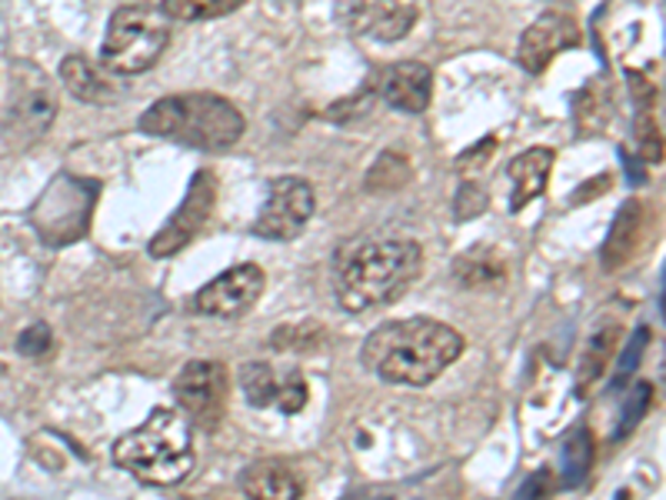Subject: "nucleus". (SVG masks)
<instances>
[{
	"instance_id": "obj_33",
	"label": "nucleus",
	"mask_w": 666,
	"mask_h": 500,
	"mask_svg": "<svg viewBox=\"0 0 666 500\" xmlns=\"http://www.w3.org/2000/svg\"><path fill=\"white\" fill-rule=\"evenodd\" d=\"M606 187H609V177H596V180H589L586 187H579V190H576V203L589 200V193H593V190H606Z\"/></svg>"
},
{
	"instance_id": "obj_27",
	"label": "nucleus",
	"mask_w": 666,
	"mask_h": 500,
	"mask_svg": "<svg viewBox=\"0 0 666 500\" xmlns=\"http://www.w3.org/2000/svg\"><path fill=\"white\" fill-rule=\"evenodd\" d=\"M636 147H639L643 160L663 157V133H659V123H656L649 103H639V113H636Z\"/></svg>"
},
{
	"instance_id": "obj_22",
	"label": "nucleus",
	"mask_w": 666,
	"mask_h": 500,
	"mask_svg": "<svg viewBox=\"0 0 666 500\" xmlns=\"http://www.w3.org/2000/svg\"><path fill=\"white\" fill-rule=\"evenodd\" d=\"M453 273H456V283H463V287H496V283H503L506 267L493 253L476 247L453 263Z\"/></svg>"
},
{
	"instance_id": "obj_2",
	"label": "nucleus",
	"mask_w": 666,
	"mask_h": 500,
	"mask_svg": "<svg viewBox=\"0 0 666 500\" xmlns=\"http://www.w3.org/2000/svg\"><path fill=\"white\" fill-rule=\"evenodd\" d=\"M463 353V337L430 317H406L376 327L363 343V363L386 383L426 387Z\"/></svg>"
},
{
	"instance_id": "obj_21",
	"label": "nucleus",
	"mask_w": 666,
	"mask_h": 500,
	"mask_svg": "<svg viewBox=\"0 0 666 500\" xmlns=\"http://www.w3.org/2000/svg\"><path fill=\"white\" fill-rule=\"evenodd\" d=\"M593 467V437L586 427H576L559 447V477L563 487H579Z\"/></svg>"
},
{
	"instance_id": "obj_16",
	"label": "nucleus",
	"mask_w": 666,
	"mask_h": 500,
	"mask_svg": "<svg viewBox=\"0 0 666 500\" xmlns=\"http://www.w3.org/2000/svg\"><path fill=\"white\" fill-rule=\"evenodd\" d=\"M240 490L250 500H300V477L280 460H256L240 473Z\"/></svg>"
},
{
	"instance_id": "obj_32",
	"label": "nucleus",
	"mask_w": 666,
	"mask_h": 500,
	"mask_svg": "<svg viewBox=\"0 0 666 500\" xmlns=\"http://www.w3.org/2000/svg\"><path fill=\"white\" fill-rule=\"evenodd\" d=\"M546 493H549V470H536L523 480L516 500H543Z\"/></svg>"
},
{
	"instance_id": "obj_4",
	"label": "nucleus",
	"mask_w": 666,
	"mask_h": 500,
	"mask_svg": "<svg viewBox=\"0 0 666 500\" xmlns=\"http://www.w3.org/2000/svg\"><path fill=\"white\" fill-rule=\"evenodd\" d=\"M140 130L196 150H230L243 137V113L216 93H173L140 113Z\"/></svg>"
},
{
	"instance_id": "obj_14",
	"label": "nucleus",
	"mask_w": 666,
	"mask_h": 500,
	"mask_svg": "<svg viewBox=\"0 0 666 500\" xmlns=\"http://www.w3.org/2000/svg\"><path fill=\"white\" fill-rule=\"evenodd\" d=\"M380 97L403 113H420L430 103V90H433V70L420 60H400L390 63L380 73Z\"/></svg>"
},
{
	"instance_id": "obj_15",
	"label": "nucleus",
	"mask_w": 666,
	"mask_h": 500,
	"mask_svg": "<svg viewBox=\"0 0 666 500\" xmlns=\"http://www.w3.org/2000/svg\"><path fill=\"white\" fill-rule=\"evenodd\" d=\"M646 230H649V213L639 200H626L613 220V230L606 237V247H603V263L609 270L623 267L626 260H633L646 240Z\"/></svg>"
},
{
	"instance_id": "obj_28",
	"label": "nucleus",
	"mask_w": 666,
	"mask_h": 500,
	"mask_svg": "<svg viewBox=\"0 0 666 500\" xmlns=\"http://www.w3.org/2000/svg\"><path fill=\"white\" fill-rule=\"evenodd\" d=\"M646 343H649V330L646 327H636L633 330V337L626 340V350L619 353V367H616V373H613V390H619V387H626V380L633 377V370L639 367V357H643V350H646Z\"/></svg>"
},
{
	"instance_id": "obj_23",
	"label": "nucleus",
	"mask_w": 666,
	"mask_h": 500,
	"mask_svg": "<svg viewBox=\"0 0 666 500\" xmlns=\"http://www.w3.org/2000/svg\"><path fill=\"white\" fill-rule=\"evenodd\" d=\"M410 177H413L410 160H406L403 153H396V150H386V153H380V157L373 160V167L366 170L363 187H366V193H393V190L406 187Z\"/></svg>"
},
{
	"instance_id": "obj_13",
	"label": "nucleus",
	"mask_w": 666,
	"mask_h": 500,
	"mask_svg": "<svg viewBox=\"0 0 666 500\" xmlns=\"http://www.w3.org/2000/svg\"><path fill=\"white\" fill-rule=\"evenodd\" d=\"M240 387L253 407H276L283 413H300L306 403V380L300 370L280 377L270 363H243Z\"/></svg>"
},
{
	"instance_id": "obj_5",
	"label": "nucleus",
	"mask_w": 666,
	"mask_h": 500,
	"mask_svg": "<svg viewBox=\"0 0 666 500\" xmlns=\"http://www.w3.org/2000/svg\"><path fill=\"white\" fill-rule=\"evenodd\" d=\"M53 117H57L53 80L40 67H33L30 60L10 63L3 120H0L3 140L17 150H27L50 130Z\"/></svg>"
},
{
	"instance_id": "obj_19",
	"label": "nucleus",
	"mask_w": 666,
	"mask_h": 500,
	"mask_svg": "<svg viewBox=\"0 0 666 500\" xmlns=\"http://www.w3.org/2000/svg\"><path fill=\"white\" fill-rule=\"evenodd\" d=\"M356 23L363 33H370L376 40H400L416 23V10L400 0H373L370 7H363Z\"/></svg>"
},
{
	"instance_id": "obj_24",
	"label": "nucleus",
	"mask_w": 666,
	"mask_h": 500,
	"mask_svg": "<svg viewBox=\"0 0 666 500\" xmlns=\"http://www.w3.org/2000/svg\"><path fill=\"white\" fill-rule=\"evenodd\" d=\"M243 3L246 0H163L160 13L173 20H210V17H226Z\"/></svg>"
},
{
	"instance_id": "obj_7",
	"label": "nucleus",
	"mask_w": 666,
	"mask_h": 500,
	"mask_svg": "<svg viewBox=\"0 0 666 500\" xmlns=\"http://www.w3.org/2000/svg\"><path fill=\"white\" fill-rule=\"evenodd\" d=\"M97 193H100L97 180H87V177H77V173H67V170L57 173L30 210L33 230L40 233V240L50 243V247H63V243L80 240L90 227Z\"/></svg>"
},
{
	"instance_id": "obj_8",
	"label": "nucleus",
	"mask_w": 666,
	"mask_h": 500,
	"mask_svg": "<svg viewBox=\"0 0 666 500\" xmlns=\"http://www.w3.org/2000/svg\"><path fill=\"white\" fill-rule=\"evenodd\" d=\"M173 397L186 423L200 430L220 427L230 397V377L220 360H190L173 380Z\"/></svg>"
},
{
	"instance_id": "obj_11",
	"label": "nucleus",
	"mask_w": 666,
	"mask_h": 500,
	"mask_svg": "<svg viewBox=\"0 0 666 500\" xmlns=\"http://www.w3.org/2000/svg\"><path fill=\"white\" fill-rule=\"evenodd\" d=\"M263 283H266V277L256 263H236V267L223 270L220 277H213L206 287L196 290L193 310L203 313V317H220V320L243 317L260 300Z\"/></svg>"
},
{
	"instance_id": "obj_18",
	"label": "nucleus",
	"mask_w": 666,
	"mask_h": 500,
	"mask_svg": "<svg viewBox=\"0 0 666 500\" xmlns=\"http://www.w3.org/2000/svg\"><path fill=\"white\" fill-rule=\"evenodd\" d=\"M60 80H63V87H67L77 100H83V103H113V100H117L113 83H110L93 63H87V60L77 57V53H70V57L60 60Z\"/></svg>"
},
{
	"instance_id": "obj_29",
	"label": "nucleus",
	"mask_w": 666,
	"mask_h": 500,
	"mask_svg": "<svg viewBox=\"0 0 666 500\" xmlns=\"http://www.w3.org/2000/svg\"><path fill=\"white\" fill-rule=\"evenodd\" d=\"M486 190H483V183H473V180H466L460 190H456V200H453V213H456V220H473V217H480L483 210H486Z\"/></svg>"
},
{
	"instance_id": "obj_31",
	"label": "nucleus",
	"mask_w": 666,
	"mask_h": 500,
	"mask_svg": "<svg viewBox=\"0 0 666 500\" xmlns=\"http://www.w3.org/2000/svg\"><path fill=\"white\" fill-rule=\"evenodd\" d=\"M496 147H500V140L496 137H483L480 143H473L470 150H463L460 157H456V170H483L490 160H493V153H496Z\"/></svg>"
},
{
	"instance_id": "obj_20",
	"label": "nucleus",
	"mask_w": 666,
	"mask_h": 500,
	"mask_svg": "<svg viewBox=\"0 0 666 500\" xmlns=\"http://www.w3.org/2000/svg\"><path fill=\"white\" fill-rule=\"evenodd\" d=\"M616 343H619V327L609 323V327H599L589 343L583 347V357H579V370H576V397H586L593 390V383L606 373L613 353H616Z\"/></svg>"
},
{
	"instance_id": "obj_25",
	"label": "nucleus",
	"mask_w": 666,
	"mask_h": 500,
	"mask_svg": "<svg viewBox=\"0 0 666 500\" xmlns=\"http://www.w3.org/2000/svg\"><path fill=\"white\" fill-rule=\"evenodd\" d=\"M609 120V100H606V90L599 87H583V93L576 97V130L579 133H593V130H603Z\"/></svg>"
},
{
	"instance_id": "obj_10",
	"label": "nucleus",
	"mask_w": 666,
	"mask_h": 500,
	"mask_svg": "<svg viewBox=\"0 0 666 500\" xmlns=\"http://www.w3.org/2000/svg\"><path fill=\"white\" fill-rule=\"evenodd\" d=\"M213 203H216V177L213 170H196L186 193H183V203L180 210L167 220V227L150 240V253L153 257H173L180 253L210 220L213 213Z\"/></svg>"
},
{
	"instance_id": "obj_17",
	"label": "nucleus",
	"mask_w": 666,
	"mask_h": 500,
	"mask_svg": "<svg viewBox=\"0 0 666 500\" xmlns=\"http://www.w3.org/2000/svg\"><path fill=\"white\" fill-rule=\"evenodd\" d=\"M549 167H553V150L546 147H529L516 160H509V180H513L509 210H523L533 197L546 190Z\"/></svg>"
},
{
	"instance_id": "obj_6",
	"label": "nucleus",
	"mask_w": 666,
	"mask_h": 500,
	"mask_svg": "<svg viewBox=\"0 0 666 500\" xmlns=\"http://www.w3.org/2000/svg\"><path fill=\"white\" fill-rule=\"evenodd\" d=\"M170 43V23L160 10L130 3L110 17L100 60L117 73H143L150 70Z\"/></svg>"
},
{
	"instance_id": "obj_1",
	"label": "nucleus",
	"mask_w": 666,
	"mask_h": 500,
	"mask_svg": "<svg viewBox=\"0 0 666 500\" xmlns=\"http://www.w3.org/2000/svg\"><path fill=\"white\" fill-rule=\"evenodd\" d=\"M423 250L406 237H356L336 250V297L350 313L393 303L420 277Z\"/></svg>"
},
{
	"instance_id": "obj_12",
	"label": "nucleus",
	"mask_w": 666,
	"mask_h": 500,
	"mask_svg": "<svg viewBox=\"0 0 666 500\" xmlns=\"http://www.w3.org/2000/svg\"><path fill=\"white\" fill-rule=\"evenodd\" d=\"M576 43H579L576 20L566 10H546L523 30L519 47H516V60L526 73H543L556 53L576 47Z\"/></svg>"
},
{
	"instance_id": "obj_9",
	"label": "nucleus",
	"mask_w": 666,
	"mask_h": 500,
	"mask_svg": "<svg viewBox=\"0 0 666 500\" xmlns=\"http://www.w3.org/2000/svg\"><path fill=\"white\" fill-rule=\"evenodd\" d=\"M313 217V187L300 177H280L270 183L266 203L253 220V233L263 240H293Z\"/></svg>"
},
{
	"instance_id": "obj_3",
	"label": "nucleus",
	"mask_w": 666,
	"mask_h": 500,
	"mask_svg": "<svg viewBox=\"0 0 666 500\" xmlns=\"http://www.w3.org/2000/svg\"><path fill=\"white\" fill-rule=\"evenodd\" d=\"M113 460L143 483L173 487L193 470V427L180 410L157 407L113 443Z\"/></svg>"
},
{
	"instance_id": "obj_26",
	"label": "nucleus",
	"mask_w": 666,
	"mask_h": 500,
	"mask_svg": "<svg viewBox=\"0 0 666 500\" xmlns=\"http://www.w3.org/2000/svg\"><path fill=\"white\" fill-rule=\"evenodd\" d=\"M649 403H653V387H649V383H633V390L626 393V403H623L619 423H616V430H613V440L626 437V433H629V430L646 417Z\"/></svg>"
},
{
	"instance_id": "obj_30",
	"label": "nucleus",
	"mask_w": 666,
	"mask_h": 500,
	"mask_svg": "<svg viewBox=\"0 0 666 500\" xmlns=\"http://www.w3.org/2000/svg\"><path fill=\"white\" fill-rule=\"evenodd\" d=\"M50 343H53V337H50V327H47V323H30V327L17 337V350H20L23 357H30V360L47 357V353H50Z\"/></svg>"
}]
</instances>
